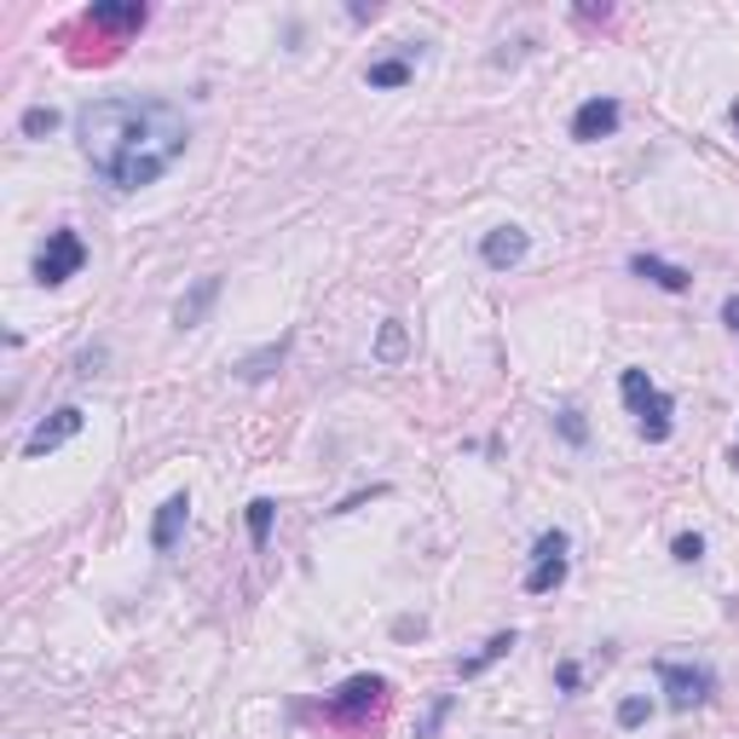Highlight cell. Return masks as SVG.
Masks as SVG:
<instances>
[{
  "label": "cell",
  "mask_w": 739,
  "mask_h": 739,
  "mask_svg": "<svg viewBox=\"0 0 739 739\" xmlns=\"http://www.w3.org/2000/svg\"><path fill=\"white\" fill-rule=\"evenodd\" d=\"M75 139H82V157L110 191H139L157 186L186 157L191 127L186 110L168 105V98H93L75 116Z\"/></svg>",
  "instance_id": "obj_1"
},
{
  "label": "cell",
  "mask_w": 739,
  "mask_h": 739,
  "mask_svg": "<svg viewBox=\"0 0 739 739\" xmlns=\"http://www.w3.org/2000/svg\"><path fill=\"white\" fill-rule=\"evenodd\" d=\"M619 393H624V404L635 411V422H642V440H647V445H665L671 427H676V422H671V411H676L671 393H658L653 381H647V370H624V376H619Z\"/></svg>",
  "instance_id": "obj_2"
},
{
  "label": "cell",
  "mask_w": 739,
  "mask_h": 739,
  "mask_svg": "<svg viewBox=\"0 0 739 739\" xmlns=\"http://www.w3.org/2000/svg\"><path fill=\"white\" fill-rule=\"evenodd\" d=\"M87 266V243H82V232H70V225H59V232H46V243H41V254H35V284L41 289H59V284H70L75 272Z\"/></svg>",
  "instance_id": "obj_3"
},
{
  "label": "cell",
  "mask_w": 739,
  "mask_h": 739,
  "mask_svg": "<svg viewBox=\"0 0 739 739\" xmlns=\"http://www.w3.org/2000/svg\"><path fill=\"white\" fill-rule=\"evenodd\" d=\"M653 676H658V687H665L671 710H694V705H705L710 694H717V676H710L705 665H676V658H658Z\"/></svg>",
  "instance_id": "obj_4"
},
{
  "label": "cell",
  "mask_w": 739,
  "mask_h": 739,
  "mask_svg": "<svg viewBox=\"0 0 739 739\" xmlns=\"http://www.w3.org/2000/svg\"><path fill=\"white\" fill-rule=\"evenodd\" d=\"M531 555H538V560H531V572H526V590L531 595L560 590V583H567V531H543Z\"/></svg>",
  "instance_id": "obj_5"
},
{
  "label": "cell",
  "mask_w": 739,
  "mask_h": 739,
  "mask_svg": "<svg viewBox=\"0 0 739 739\" xmlns=\"http://www.w3.org/2000/svg\"><path fill=\"white\" fill-rule=\"evenodd\" d=\"M82 404H64V411H53V416H46L35 433H30V440H23V456H30V463H35V456H46V451H59V445H70L75 440V433H82Z\"/></svg>",
  "instance_id": "obj_6"
},
{
  "label": "cell",
  "mask_w": 739,
  "mask_h": 739,
  "mask_svg": "<svg viewBox=\"0 0 739 739\" xmlns=\"http://www.w3.org/2000/svg\"><path fill=\"white\" fill-rule=\"evenodd\" d=\"M619 122H624V105H619V98H583V105L572 110V139H583V145H590V139H606V134H619Z\"/></svg>",
  "instance_id": "obj_7"
},
{
  "label": "cell",
  "mask_w": 739,
  "mask_h": 739,
  "mask_svg": "<svg viewBox=\"0 0 739 739\" xmlns=\"http://www.w3.org/2000/svg\"><path fill=\"white\" fill-rule=\"evenodd\" d=\"M381 699H388V682H381V676H352V682L336 687V699H329V717L352 722V717H365V710H376Z\"/></svg>",
  "instance_id": "obj_8"
},
{
  "label": "cell",
  "mask_w": 739,
  "mask_h": 739,
  "mask_svg": "<svg viewBox=\"0 0 739 739\" xmlns=\"http://www.w3.org/2000/svg\"><path fill=\"white\" fill-rule=\"evenodd\" d=\"M531 249V232H520V225H497V232H486V243H479V261H486L492 272H508L520 266Z\"/></svg>",
  "instance_id": "obj_9"
},
{
  "label": "cell",
  "mask_w": 739,
  "mask_h": 739,
  "mask_svg": "<svg viewBox=\"0 0 739 739\" xmlns=\"http://www.w3.org/2000/svg\"><path fill=\"white\" fill-rule=\"evenodd\" d=\"M186 520H191V497H186V492H173V497L157 508V526H150V549H157V555H168L173 543H180Z\"/></svg>",
  "instance_id": "obj_10"
},
{
  "label": "cell",
  "mask_w": 739,
  "mask_h": 739,
  "mask_svg": "<svg viewBox=\"0 0 739 739\" xmlns=\"http://www.w3.org/2000/svg\"><path fill=\"white\" fill-rule=\"evenodd\" d=\"M145 7L139 0H98V7L87 12V23L93 30H116V35H134V30H145Z\"/></svg>",
  "instance_id": "obj_11"
},
{
  "label": "cell",
  "mask_w": 739,
  "mask_h": 739,
  "mask_svg": "<svg viewBox=\"0 0 739 739\" xmlns=\"http://www.w3.org/2000/svg\"><path fill=\"white\" fill-rule=\"evenodd\" d=\"M630 272H635V277H647L653 289H671V295L694 289V272H687V266H671V261H658V254H635Z\"/></svg>",
  "instance_id": "obj_12"
},
{
  "label": "cell",
  "mask_w": 739,
  "mask_h": 739,
  "mask_svg": "<svg viewBox=\"0 0 739 739\" xmlns=\"http://www.w3.org/2000/svg\"><path fill=\"white\" fill-rule=\"evenodd\" d=\"M515 642H520V635H515V630H497V635H492V642H486V647H479L474 658H463V665H456V676H463V682H474V676H486V671L497 665V658H508V653H515Z\"/></svg>",
  "instance_id": "obj_13"
},
{
  "label": "cell",
  "mask_w": 739,
  "mask_h": 739,
  "mask_svg": "<svg viewBox=\"0 0 739 739\" xmlns=\"http://www.w3.org/2000/svg\"><path fill=\"white\" fill-rule=\"evenodd\" d=\"M214 300H220V277H202V284L180 300V307H173V324H180V329H197L202 318H209Z\"/></svg>",
  "instance_id": "obj_14"
},
{
  "label": "cell",
  "mask_w": 739,
  "mask_h": 739,
  "mask_svg": "<svg viewBox=\"0 0 739 739\" xmlns=\"http://www.w3.org/2000/svg\"><path fill=\"white\" fill-rule=\"evenodd\" d=\"M284 352H289V336H277L266 347H254L249 359H237V381H266L277 365H284Z\"/></svg>",
  "instance_id": "obj_15"
},
{
  "label": "cell",
  "mask_w": 739,
  "mask_h": 739,
  "mask_svg": "<svg viewBox=\"0 0 739 739\" xmlns=\"http://www.w3.org/2000/svg\"><path fill=\"white\" fill-rule=\"evenodd\" d=\"M376 359L381 365H404V359H411V329H404L399 318H388L376 329Z\"/></svg>",
  "instance_id": "obj_16"
},
{
  "label": "cell",
  "mask_w": 739,
  "mask_h": 739,
  "mask_svg": "<svg viewBox=\"0 0 739 739\" xmlns=\"http://www.w3.org/2000/svg\"><path fill=\"white\" fill-rule=\"evenodd\" d=\"M272 520H277V503H272V497H254V503H249V543H254V549H266Z\"/></svg>",
  "instance_id": "obj_17"
},
{
  "label": "cell",
  "mask_w": 739,
  "mask_h": 739,
  "mask_svg": "<svg viewBox=\"0 0 739 739\" xmlns=\"http://www.w3.org/2000/svg\"><path fill=\"white\" fill-rule=\"evenodd\" d=\"M365 82L370 87H404V82H411V64H404V59H381V64L365 70Z\"/></svg>",
  "instance_id": "obj_18"
},
{
  "label": "cell",
  "mask_w": 739,
  "mask_h": 739,
  "mask_svg": "<svg viewBox=\"0 0 739 739\" xmlns=\"http://www.w3.org/2000/svg\"><path fill=\"white\" fill-rule=\"evenodd\" d=\"M23 139H46V134H53V127H59V110L53 105H35V110H23Z\"/></svg>",
  "instance_id": "obj_19"
},
{
  "label": "cell",
  "mask_w": 739,
  "mask_h": 739,
  "mask_svg": "<svg viewBox=\"0 0 739 739\" xmlns=\"http://www.w3.org/2000/svg\"><path fill=\"white\" fill-rule=\"evenodd\" d=\"M555 427H560V440H567V445H583V440H590V422H583V411H560Z\"/></svg>",
  "instance_id": "obj_20"
},
{
  "label": "cell",
  "mask_w": 739,
  "mask_h": 739,
  "mask_svg": "<svg viewBox=\"0 0 739 739\" xmlns=\"http://www.w3.org/2000/svg\"><path fill=\"white\" fill-rule=\"evenodd\" d=\"M647 710H653V705H647L642 694H630V699H619V728H642V722H647Z\"/></svg>",
  "instance_id": "obj_21"
},
{
  "label": "cell",
  "mask_w": 739,
  "mask_h": 739,
  "mask_svg": "<svg viewBox=\"0 0 739 739\" xmlns=\"http://www.w3.org/2000/svg\"><path fill=\"white\" fill-rule=\"evenodd\" d=\"M676 560H682V567H694V560L705 555V538H699V531H682V538H676V549H671Z\"/></svg>",
  "instance_id": "obj_22"
},
{
  "label": "cell",
  "mask_w": 739,
  "mask_h": 739,
  "mask_svg": "<svg viewBox=\"0 0 739 739\" xmlns=\"http://www.w3.org/2000/svg\"><path fill=\"white\" fill-rule=\"evenodd\" d=\"M578 682H583V671L572 665V658H560V665H555V687H560V694H578Z\"/></svg>",
  "instance_id": "obj_23"
},
{
  "label": "cell",
  "mask_w": 739,
  "mask_h": 739,
  "mask_svg": "<svg viewBox=\"0 0 739 739\" xmlns=\"http://www.w3.org/2000/svg\"><path fill=\"white\" fill-rule=\"evenodd\" d=\"M445 717H451V699H433V710H427V722H422V733H416V739H433Z\"/></svg>",
  "instance_id": "obj_24"
},
{
  "label": "cell",
  "mask_w": 739,
  "mask_h": 739,
  "mask_svg": "<svg viewBox=\"0 0 739 739\" xmlns=\"http://www.w3.org/2000/svg\"><path fill=\"white\" fill-rule=\"evenodd\" d=\"M722 324H728L733 336H739V295H728V300H722Z\"/></svg>",
  "instance_id": "obj_25"
},
{
  "label": "cell",
  "mask_w": 739,
  "mask_h": 739,
  "mask_svg": "<svg viewBox=\"0 0 739 739\" xmlns=\"http://www.w3.org/2000/svg\"><path fill=\"white\" fill-rule=\"evenodd\" d=\"M728 122H733V127H739V98H733V110H728Z\"/></svg>",
  "instance_id": "obj_26"
},
{
  "label": "cell",
  "mask_w": 739,
  "mask_h": 739,
  "mask_svg": "<svg viewBox=\"0 0 739 739\" xmlns=\"http://www.w3.org/2000/svg\"><path fill=\"white\" fill-rule=\"evenodd\" d=\"M733 468H739V451H733Z\"/></svg>",
  "instance_id": "obj_27"
}]
</instances>
